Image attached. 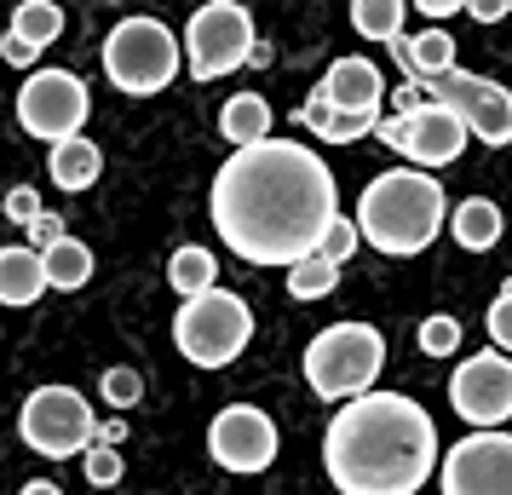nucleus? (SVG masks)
I'll list each match as a JSON object with an SVG mask.
<instances>
[{
  "instance_id": "nucleus-1",
  "label": "nucleus",
  "mask_w": 512,
  "mask_h": 495,
  "mask_svg": "<svg viewBox=\"0 0 512 495\" xmlns=\"http://www.w3.org/2000/svg\"><path fill=\"white\" fill-rule=\"evenodd\" d=\"M208 213L236 260L294 271L317 254L323 231L340 219V185L311 144L271 133L254 150H236L213 173Z\"/></svg>"
},
{
  "instance_id": "nucleus-2",
  "label": "nucleus",
  "mask_w": 512,
  "mask_h": 495,
  "mask_svg": "<svg viewBox=\"0 0 512 495\" xmlns=\"http://www.w3.org/2000/svg\"><path fill=\"white\" fill-rule=\"evenodd\" d=\"M438 461V426L403 392H363L323 432V467L340 495H420Z\"/></svg>"
},
{
  "instance_id": "nucleus-3",
  "label": "nucleus",
  "mask_w": 512,
  "mask_h": 495,
  "mask_svg": "<svg viewBox=\"0 0 512 495\" xmlns=\"http://www.w3.org/2000/svg\"><path fill=\"white\" fill-rule=\"evenodd\" d=\"M357 236L369 242L374 254L386 260H415L449 225V196L432 173H415V167H386L380 179L363 185L357 196V213H351Z\"/></svg>"
},
{
  "instance_id": "nucleus-4",
  "label": "nucleus",
  "mask_w": 512,
  "mask_h": 495,
  "mask_svg": "<svg viewBox=\"0 0 512 495\" xmlns=\"http://www.w3.org/2000/svg\"><path fill=\"white\" fill-rule=\"evenodd\" d=\"M305 386L323 403H351L374 392V380L386 369V334L374 323H328L311 346H305Z\"/></svg>"
},
{
  "instance_id": "nucleus-5",
  "label": "nucleus",
  "mask_w": 512,
  "mask_h": 495,
  "mask_svg": "<svg viewBox=\"0 0 512 495\" xmlns=\"http://www.w3.org/2000/svg\"><path fill=\"white\" fill-rule=\"evenodd\" d=\"M185 64V47H179V35L162 24V18H150V12H133V18H121L110 35H104V75H110V87L127 98H156L173 87V75Z\"/></svg>"
},
{
  "instance_id": "nucleus-6",
  "label": "nucleus",
  "mask_w": 512,
  "mask_h": 495,
  "mask_svg": "<svg viewBox=\"0 0 512 495\" xmlns=\"http://www.w3.org/2000/svg\"><path fill=\"white\" fill-rule=\"evenodd\" d=\"M248 340H254V311L231 288H208L196 300H179V311H173V346L196 369L236 363V357L248 352Z\"/></svg>"
},
{
  "instance_id": "nucleus-7",
  "label": "nucleus",
  "mask_w": 512,
  "mask_h": 495,
  "mask_svg": "<svg viewBox=\"0 0 512 495\" xmlns=\"http://www.w3.org/2000/svg\"><path fill=\"white\" fill-rule=\"evenodd\" d=\"M18 438L47 461H75V455L93 449L98 415L75 386H35L18 409Z\"/></svg>"
},
{
  "instance_id": "nucleus-8",
  "label": "nucleus",
  "mask_w": 512,
  "mask_h": 495,
  "mask_svg": "<svg viewBox=\"0 0 512 495\" xmlns=\"http://www.w3.org/2000/svg\"><path fill=\"white\" fill-rule=\"evenodd\" d=\"M185 58H190V75L196 81H219V75L242 70V64H254V12L242 6V0H208V6H196L185 24Z\"/></svg>"
},
{
  "instance_id": "nucleus-9",
  "label": "nucleus",
  "mask_w": 512,
  "mask_h": 495,
  "mask_svg": "<svg viewBox=\"0 0 512 495\" xmlns=\"http://www.w3.org/2000/svg\"><path fill=\"white\" fill-rule=\"evenodd\" d=\"M87 116H93V98L75 70H29V81L18 87V127L47 150L64 139H81Z\"/></svg>"
},
{
  "instance_id": "nucleus-10",
  "label": "nucleus",
  "mask_w": 512,
  "mask_h": 495,
  "mask_svg": "<svg viewBox=\"0 0 512 495\" xmlns=\"http://www.w3.org/2000/svg\"><path fill=\"white\" fill-rule=\"evenodd\" d=\"M426 98L443 104V110H455V116L466 121V139L489 144V150L512 144V93L501 87V81L449 70V75H438V81H426Z\"/></svg>"
},
{
  "instance_id": "nucleus-11",
  "label": "nucleus",
  "mask_w": 512,
  "mask_h": 495,
  "mask_svg": "<svg viewBox=\"0 0 512 495\" xmlns=\"http://www.w3.org/2000/svg\"><path fill=\"white\" fill-rule=\"evenodd\" d=\"M374 139L397 150L403 162H415V173H432V167H449L466 150V121L443 104H426L415 116H380Z\"/></svg>"
},
{
  "instance_id": "nucleus-12",
  "label": "nucleus",
  "mask_w": 512,
  "mask_h": 495,
  "mask_svg": "<svg viewBox=\"0 0 512 495\" xmlns=\"http://www.w3.org/2000/svg\"><path fill=\"white\" fill-rule=\"evenodd\" d=\"M208 455L225 472L254 478L277 461V421L259 409V403H225L208 421Z\"/></svg>"
},
{
  "instance_id": "nucleus-13",
  "label": "nucleus",
  "mask_w": 512,
  "mask_h": 495,
  "mask_svg": "<svg viewBox=\"0 0 512 495\" xmlns=\"http://www.w3.org/2000/svg\"><path fill=\"white\" fill-rule=\"evenodd\" d=\"M449 403L466 426L478 432H501V421H512V357L501 352H472L449 375Z\"/></svg>"
},
{
  "instance_id": "nucleus-14",
  "label": "nucleus",
  "mask_w": 512,
  "mask_h": 495,
  "mask_svg": "<svg viewBox=\"0 0 512 495\" xmlns=\"http://www.w3.org/2000/svg\"><path fill=\"white\" fill-rule=\"evenodd\" d=\"M443 495H512V432H472L438 461Z\"/></svg>"
},
{
  "instance_id": "nucleus-15",
  "label": "nucleus",
  "mask_w": 512,
  "mask_h": 495,
  "mask_svg": "<svg viewBox=\"0 0 512 495\" xmlns=\"http://www.w3.org/2000/svg\"><path fill=\"white\" fill-rule=\"evenodd\" d=\"M311 93L334 104V110H351V116H380V98H386V75L374 70V58H334L328 75L311 87Z\"/></svg>"
},
{
  "instance_id": "nucleus-16",
  "label": "nucleus",
  "mask_w": 512,
  "mask_h": 495,
  "mask_svg": "<svg viewBox=\"0 0 512 495\" xmlns=\"http://www.w3.org/2000/svg\"><path fill=\"white\" fill-rule=\"evenodd\" d=\"M392 58L409 70V81H438V75H449L455 70V35L449 29H420L415 41L403 35V41H392Z\"/></svg>"
},
{
  "instance_id": "nucleus-17",
  "label": "nucleus",
  "mask_w": 512,
  "mask_h": 495,
  "mask_svg": "<svg viewBox=\"0 0 512 495\" xmlns=\"http://www.w3.org/2000/svg\"><path fill=\"white\" fill-rule=\"evenodd\" d=\"M47 173H52V185L58 190L81 196V190L98 185V173H104V150H98L87 133H81V139H64V144H52L47 150Z\"/></svg>"
},
{
  "instance_id": "nucleus-18",
  "label": "nucleus",
  "mask_w": 512,
  "mask_h": 495,
  "mask_svg": "<svg viewBox=\"0 0 512 495\" xmlns=\"http://www.w3.org/2000/svg\"><path fill=\"white\" fill-rule=\"evenodd\" d=\"M47 294V265L35 248L24 242H12V248H0V306H35Z\"/></svg>"
},
{
  "instance_id": "nucleus-19",
  "label": "nucleus",
  "mask_w": 512,
  "mask_h": 495,
  "mask_svg": "<svg viewBox=\"0 0 512 495\" xmlns=\"http://www.w3.org/2000/svg\"><path fill=\"white\" fill-rule=\"evenodd\" d=\"M449 236L461 242L466 254H484V248L501 242V208L489 196H466V202L449 208Z\"/></svg>"
},
{
  "instance_id": "nucleus-20",
  "label": "nucleus",
  "mask_w": 512,
  "mask_h": 495,
  "mask_svg": "<svg viewBox=\"0 0 512 495\" xmlns=\"http://www.w3.org/2000/svg\"><path fill=\"white\" fill-rule=\"evenodd\" d=\"M219 133L231 139V150H254V144L271 139V104L259 93H236L225 98V110H219Z\"/></svg>"
},
{
  "instance_id": "nucleus-21",
  "label": "nucleus",
  "mask_w": 512,
  "mask_h": 495,
  "mask_svg": "<svg viewBox=\"0 0 512 495\" xmlns=\"http://www.w3.org/2000/svg\"><path fill=\"white\" fill-rule=\"evenodd\" d=\"M300 127L317 133V139H328V144H357L380 127V116H351V110H334V104H323V98L311 93L300 104Z\"/></svg>"
},
{
  "instance_id": "nucleus-22",
  "label": "nucleus",
  "mask_w": 512,
  "mask_h": 495,
  "mask_svg": "<svg viewBox=\"0 0 512 495\" xmlns=\"http://www.w3.org/2000/svg\"><path fill=\"white\" fill-rule=\"evenodd\" d=\"M167 283H173V294H179V300H196V294L219 288V254L196 248V242L173 248V254H167Z\"/></svg>"
},
{
  "instance_id": "nucleus-23",
  "label": "nucleus",
  "mask_w": 512,
  "mask_h": 495,
  "mask_svg": "<svg viewBox=\"0 0 512 495\" xmlns=\"http://www.w3.org/2000/svg\"><path fill=\"white\" fill-rule=\"evenodd\" d=\"M41 265H47V288H64V294H75V288L93 283V248H87L81 236L52 242L47 254H41Z\"/></svg>"
},
{
  "instance_id": "nucleus-24",
  "label": "nucleus",
  "mask_w": 512,
  "mask_h": 495,
  "mask_svg": "<svg viewBox=\"0 0 512 495\" xmlns=\"http://www.w3.org/2000/svg\"><path fill=\"white\" fill-rule=\"evenodd\" d=\"M6 35H18L24 47H52L58 35H64V6L58 0H18L12 6V24H6Z\"/></svg>"
},
{
  "instance_id": "nucleus-25",
  "label": "nucleus",
  "mask_w": 512,
  "mask_h": 495,
  "mask_svg": "<svg viewBox=\"0 0 512 495\" xmlns=\"http://www.w3.org/2000/svg\"><path fill=\"white\" fill-rule=\"evenodd\" d=\"M403 18H409L403 0H351V29L363 41H380V47L403 41Z\"/></svg>"
},
{
  "instance_id": "nucleus-26",
  "label": "nucleus",
  "mask_w": 512,
  "mask_h": 495,
  "mask_svg": "<svg viewBox=\"0 0 512 495\" xmlns=\"http://www.w3.org/2000/svg\"><path fill=\"white\" fill-rule=\"evenodd\" d=\"M334 288H340V265L317 260V254L288 271V294H294V300H328Z\"/></svg>"
},
{
  "instance_id": "nucleus-27",
  "label": "nucleus",
  "mask_w": 512,
  "mask_h": 495,
  "mask_svg": "<svg viewBox=\"0 0 512 495\" xmlns=\"http://www.w3.org/2000/svg\"><path fill=\"white\" fill-rule=\"evenodd\" d=\"M98 398L110 403V409H133L144 398V375L127 369V363H116V369H104V380H98Z\"/></svg>"
},
{
  "instance_id": "nucleus-28",
  "label": "nucleus",
  "mask_w": 512,
  "mask_h": 495,
  "mask_svg": "<svg viewBox=\"0 0 512 495\" xmlns=\"http://www.w3.org/2000/svg\"><path fill=\"white\" fill-rule=\"evenodd\" d=\"M484 329H489V346L501 357H512V277L501 283V294L489 300V311H484Z\"/></svg>"
},
{
  "instance_id": "nucleus-29",
  "label": "nucleus",
  "mask_w": 512,
  "mask_h": 495,
  "mask_svg": "<svg viewBox=\"0 0 512 495\" xmlns=\"http://www.w3.org/2000/svg\"><path fill=\"white\" fill-rule=\"evenodd\" d=\"M81 472H87V484H93V490H116L121 472H127V461H121V449L93 444L87 455H81Z\"/></svg>"
},
{
  "instance_id": "nucleus-30",
  "label": "nucleus",
  "mask_w": 512,
  "mask_h": 495,
  "mask_svg": "<svg viewBox=\"0 0 512 495\" xmlns=\"http://www.w3.org/2000/svg\"><path fill=\"white\" fill-rule=\"evenodd\" d=\"M455 346H461V323H455L449 311H438V317L420 323V352L426 357H449Z\"/></svg>"
},
{
  "instance_id": "nucleus-31",
  "label": "nucleus",
  "mask_w": 512,
  "mask_h": 495,
  "mask_svg": "<svg viewBox=\"0 0 512 495\" xmlns=\"http://www.w3.org/2000/svg\"><path fill=\"white\" fill-rule=\"evenodd\" d=\"M357 242H363V236H357V225H351L346 213H340V219H334V225L323 231V242H317V260H328V265H346L351 254H357Z\"/></svg>"
},
{
  "instance_id": "nucleus-32",
  "label": "nucleus",
  "mask_w": 512,
  "mask_h": 495,
  "mask_svg": "<svg viewBox=\"0 0 512 495\" xmlns=\"http://www.w3.org/2000/svg\"><path fill=\"white\" fill-rule=\"evenodd\" d=\"M24 231H29V242H24V248H35V254H47L52 242H64V236H70V225H64V213H47V208H41V213H35V219L24 225Z\"/></svg>"
},
{
  "instance_id": "nucleus-33",
  "label": "nucleus",
  "mask_w": 512,
  "mask_h": 495,
  "mask_svg": "<svg viewBox=\"0 0 512 495\" xmlns=\"http://www.w3.org/2000/svg\"><path fill=\"white\" fill-rule=\"evenodd\" d=\"M35 213H41V190L35 185H12L6 190V219H12V225H29Z\"/></svg>"
},
{
  "instance_id": "nucleus-34",
  "label": "nucleus",
  "mask_w": 512,
  "mask_h": 495,
  "mask_svg": "<svg viewBox=\"0 0 512 495\" xmlns=\"http://www.w3.org/2000/svg\"><path fill=\"white\" fill-rule=\"evenodd\" d=\"M0 58H6L12 70H35V58H41V52H35V47H24L18 35H0Z\"/></svg>"
},
{
  "instance_id": "nucleus-35",
  "label": "nucleus",
  "mask_w": 512,
  "mask_h": 495,
  "mask_svg": "<svg viewBox=\"0 0 512 495\" xmlns=\"http://www.w3.org/2000/svg\"><path fill=\"white\" fill-rule=\"evenodd\" d=\"M397 116H415V110H426V104H432V98H426V87H420V81H403V87H397Z\"/></svg>"
},
{
  "instance_id": "nucleus-36",
  "label": "nucleus",
  "mask_w": 512,
  "mask_h": 495,
  "mask_svg": "<svg viewBox=\"0 0 512 495\" xmlns=\"http://www.w3.org/2000/svg\"><path fill=\"white\" fill-rule=\"evenodd\" d=\"M512 12V0H478V6H466V18H478V24H501Z\"/></svg>"
},
{
  "instance_id": "nucleus-37",
  "label": "nucleus",
  "mask_w": 512,
  "mask_h": 495,
  "mask_svg": "<svg viewBox=\"0 0 512 495\" xmlns=\"http://www.w3.org/2000/svg\"><path fill=\"white\" fill-rule=\"evenodd\" d=\"M455 12H466L461 0H420V18H455Z\"/></svg>"
},
{
  "instance_id": "nucleus-38",
  "label": "nucleus",
  "mask_w": 512,
  "mask_h": 495,
  "mask_svg": "<svg viewBox=\"0 0 512 495\" xmlns=\"http://www.w3.org/2000/svg\"><path fill=\"white\" fill-rule=\"evenodd\" d=\"M121 438H127V421H104V426H98V438H93V444H104V449H116Z\"/></svg>"
},
{
  "instance_id": "nucleus-39",
  "label": "nucleus",
  "mask_w": 512,
  "mask_h": 495,
  "mask_svg": "<svg viewBox=\"0 0 512 495\" xmlns=\"http://www.w3.org/2000/svg\"><path fill=\"white\" fill-rule=\"evenodd\" d=\"M18 495H64V490H58L52 478H35V484H24V490H18Z\"/></svg>"
}]
</instances>
